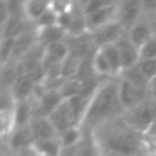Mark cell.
<instances>
[{
	"instance_id": "1",
	"label": "cell",
	"mask_w": 156,
	"mask_h": 156,
	"mask_svg": "<svg viewBox=\"0 0 156 156\" xmlns=\"http://www.w3.org/2000/svg\"><path fill=\"white\" fill-rule=\"evenodd\" d=\"M95 144L100 156H150L144 133L130 127L122 116L98 127Z\"/></svg>"
},
{
	"instance_id": "27",
	"label": "cell",
	"mask_w": 156,
	"mask_h": 156,
	"mask_svg": "<svg viewBox=\"0 0 156 156\" xmlns=\"http://www.w3.org/2000/svg\"><path fill=\"white\" fill-rule=\"evenodd\" d=\"M139 54H140V60L156 58V34L139 48Z\"/></svg>"
},
{
	"instance_id": "25",
	"label": "cell",
	"mask_w": 156,
	"mask_h": 156,
	"mask_svg": "<svg viewBox=\"0 0 156 156\" xmlns=\"http://www.w3.org/2000/svg\"><path fill=\"white\" fill-rule=\"evenodd\" d=\"M13 129H15L13 108L0 111V138L9 136Z\"/></svg>"
},
{
	"instance_id": "34",
	"label": "cell",
	"mask_w": 156,
	"mask_h": 156,
	"mask_svg": "<svg viewBox=\"0 0 156 156\" xmlns=\"http://www.w3.org/2000/svg\"><path fill=\"white\" fill-rule=\"evenodd\" d=\"M149 89H156V78H154V79L149 83Z\"/></svg>"
},
{
	"instance_id": "10",
	"label": "cell",
	"mask_w": 156,
	"mask_h": 156,
	"mask_svg": "<svg viewBox=\"0 0 156 156\" xmlns=\"http://www.w3.org/2000/svg\"><path fill=\"white\" fill-rule=\"evenodd\" d=\"M68 56H69V49H68L66 40L49 44V45L44 46L41 66L46 71L48 68H50L55 65L62 63Z\"/></svg>"
},
{
	"instance_id": "15",
	"label": "cell",
	"mask_w": 156,
	"mask_h": 156,
	"mask_svg": "<svg viewBox=\"0 0 156 156\" xmlns=\"http://www.w3.org/2000/svg\"><path fill=\"white\" fill-rule=\"evenodd\" d=\"M34 108H35V105L33 102V99L16 101L13 106L15 128L29 126L30 121L34 117Z\"/></svg>"
},
{
	"instance_id": "35",
	"label": "cell",
	"mask_w": 156,
	"mask_h": 156,
	"mask_svg": "<svg viewBox=\"0 0 156 156\" xmlns=\"http://www.w3.org/2000/svg\"><path fill=\"white\" fill-rule=\"evenodd\" d=\"M2 156H16L15 154H6V155H2Z\"/></svg>"
},
{
	"instance_id": "8",
	"label": "cell",
	"mask_w": 156,
	"mask_h": 156,
	"mask_svg": "<svg viewBox=\"0 0 156 156\" xmlns=\"http://www.w3.org/2000/svg\"><path fill=\"white\" fill-rule=\"evenodd\" d=\"M156 34L155 27L152 22L149 20L147 15H144L139 21H136L128 30H127V37L128 39L136 46L140 48L144 45L150 38H152Z\"/></svg>"
},
{
	"instance_id": "31",
	"label": "cell",
	"mask_w": 156,
	"mask_h": 156,
	"mask_svg": "<svg viewBox=\"0 0 156 156\" xmlns=\"http://www.w3.org/2000/svg\"><path fill=\"white\" fill-rule=\"evenodd\" d=\"M10 18L9 9H7V1H0V28L7 22Z\"/></svg>"
},
{
	"instance_id": "13",
	"label": "cell",
	"mask_w": 156,
	"mask_h": 156,
	"mask_svg": "<svg viewBox=\"0 0 156 156\" xmlns=\"http://www.w3.org/2000/svg\"><path fill=\"white\" fill-rule=\"evenodd\" d=\"M35 85H37V83L32 79V77L29 74L17 76L13 79L12 85L10 88V91H11V95H12L15 102L21 101V100L32 99Z\"/></svg>"
},
{
	"instance_id": "14",
	"label": "cell",
	"mask_w": 156,
	"mask_h": 156,
	"mask_svg": "<svg viewBox=\"0 0 156 156\" xmlns=\"http://www.w3.org/2000/svg\"><path fill=\"white\" fill-rule=\"evenodd\" d=\"M37 30V27L33 22L27 18H9L7 22L1 27L2 38H17L24 33Z\"/></svg>"
},
{
	"instance_id": "18",
	"label": "cell",
	"mask_w": 156,
	"mask_h": 156,
	"mask_svg": "<svg viewBox=\"0 0 156 156\" xmlns=\"http://www.w3.org/2000/svg\"><path fill=\"white\" fill-rule=\"evenodd\" d=\"M32 149L39 156H62V146L58 138L34 140Z\"/></svg>"
},
{
	"instance_id": "19",
	"label": "cell",
	"mask_w": 156,
	"mask_h": 156,
	"mask_svg": "<svg viewBox=\"0 0 156 156\" xmlns=\"http://www.w3.org/2000/svg\"><path fill=\"white\" fill-rule=\"evenodd\" d=\"M37 34H38V41L43 46L66 40V38H67V32L57 24L52 26V27H48V28L37 29Z\"/></svg>"
},
{
	"instance_id": "11",
	"label": "cell",
	"mask_w": 156,
	"mask_h": 156,
	"mask_svg": "<svg viewBox=\"0 0 156 156\" xmlns=\"http://www.w3.org/2000/svg\"><path fill=\"white\" fill-rule=\"evenodd\" d=\"M117 49L119 52L121 57V66H122V72L136 66L140 61V54H139V48H136L127 35H124L122 39H119L117 43ZM122 74V73H121Z\"/></svg>"
},
{
	"instance_id": "7",
	"label": "cell",
	"mask_w": 156,
	"mask_h": 156,
	"mask_svg": "<svg viewBox=\"0 0 156 156\" xmlns=\"http://www.w3.org/2000/svg\"><path fill=\"white\" fill-rule=\"evenodd\" d=\"M147 96H149V90L140 89L134 84H132L130 82L119 78V100L124 108V112L127 110L135 107Z\"/></svg>"
},
{
	"instance_id": "20",
	"label": "cell",
	"mask_w": 156,
	"mask_h": 156,
	"mask_svg": "<svg viewBox=\"0 0 156 156\" xmlns=\"http://www.w3.org/2000/svg\"><path fill=\"white\" fill-rule=\"evenodd\" d=\"M91 67L94 73L96 74V77H102L104 79L106 78H115L111 66L107 61V58L105 57L104 52L101 51V49H96L91 56Z\"/></svg>"
},
{
	"instance_id": "32",
	"label": "cell",
	"mask_w": 156,
	"mask_h": 156,
	"mask_svg": "<svg viewBox=\"0 0 156 156\" xmlns=\"http://www.w3.org/2000/svg\"><path fill=\"white\" fill-rule=\"evenodd\" d=\"M15 155H16V156H37L35 151H34L32 147L24 149V150H22V151H20V152H17V154H15Z\"/></svg>"
},
{
	"instance_id": "2",
	"label": "cell",
	"mask_w": 156,
	"mask_h": 156,
	"mask_svg": "<svg viewBox=\"0 0 156 156\" xmlns=\"http://www.w3.org/2000/svg\"><path fill=\"white\" fill-rule=\"evenodd\" d=\"M123 113L124 108L119 100V78H106L100 80L89 98L82 124L99 127Z\"/></svg>"
},
{
	"instance_id": "17",
	"label": "cell",
	"mask_w": 156,
	"mask_h": 156,
	"mask_svg": "<svg viewBox=\"0 0 156 156\" xmlns=\"http://www.w3.org/2000/svg\"><path fill=\"white\" fill-rule=\"evenodd\" d=\"M38 43V34L37 30H32L28 33H24L17 38H15L13 41V60H20L23 57L35 44Z\"/></svg>"
},
{
	"instance_id": "12",
	"label": "cell",
	"mask_w": 156,
	"mask_h": 156,
	"mask_svg": "<svg viewBox=\"0 0 156 156\" xmlns=\"http://www.w3.org/2000/svg\"><path fill=\"white\" fill-rule=\"evenodd\" d=\"M33 143H34V138H33L29 126L15 128L11 132V134L7 136L9 150L13 151L15 154H17L24 149L32 147Z\"/></svg>"
},
{
	"instance_id": "5",
	"label": "cell",
	"mask_w": 156,
	"mask_h": 156,
	"mask_svg": "<svg viewBox=\"0 0 156 156\" xmlns=\"http://www.w3.org/2000/svg\"><path fill=\"white\" fill-rule=\"evenodd\" d=\"M85 18L89 32H93L110 22L118 21V2L108 1L99 10L85 15Z\"/></svg>"
},
{
	"instance_id": "37",
	"label": "cell",
	"mask_w": 156,
	"mask_h": 156,
	"mask_svg": "<svg viewBox=\"0 0 156 156\" xmlns=\"http://www.w3.org/2000/svg\"><path fill=\"white\" fill-rule=\"evenodd\" d=\"M37 156H39V155H37Z\"/></svg>"
},
{
	"instance_id": "3",
	"label": "cell",
	"mask_w": 156,
	"mask_h": 156,
	"mask_svg": "<svg viewBox=\"0 0 156 156\" xmlns=\"http://www.w3.org/2000/svg\"><path fill=\"white\" fill-rule=\"evenodd\" d=\"M122 117L130 127L141 133H145L156 121V101L147 96L135 107L127 110Z\"/></svg>"
},
{
	"instance_id": "9",
	"label": "cell",
	"mask_w": 156,
	"mask_h": 156,
	"mask_svg": "<svg viewBox=\"0 0 156 156\" xmlns=\"http://www.w3.org/2000/svg\"><path fill=\"white\" fill-rule=\"evenodd\" d=\"M143 16V1L128 0L118 2V21L123 24L126 30H128Z\"/></svg>"
},
{
	"instance_id": "24",
	"label": "cell",
	"mask_w": 156,
	"mask_h": 156,
	"mask_svg": "<svg viewBox=\"0 0 156 156\" xmlns=\"http://www.w3.org/2000/svg\"><path fill=\"white\" fill-rule=\"evenodd\" d=\"M13 41L12 38H2L0 41V68H4L6 65L13 60Z\"/></svg>"
},
{
	"instance_id": "26",
	"label": "cell",
	"mask_w": 156,
	"mask_h": 156,
	"mask_svg": "<svg viewBox=\"0 0 156 156\" xmlns=\"http://www.w3.org/2000/svg\"><path fill=\"white\" fill-rule=\"evenodd\" d=\"M57 13L49 6V9L37 20L35 22V27L37 29H41V28H48V27H52L57 24Z\"/></svg>"
},
{
	"instance_id": "16",
	"label": "cell",
	"mask_w": 156,
	"mask_h": 156,
	"mask_svg": "<svg viewBox=\"0 0 156 156\" xmlns=\"http://www.w3.org/2000/svg\"><path fill=\"white\" fill-rule=\"evenodd\" d=\"M29 128L34 140L57 138L58 135L49 117H34L29 123Z\"/></svg>"
},
{
	"instance_id": "29",
	"label": "cell",
	"mask_w": 156,
	"mask_h": 156,
	"mask_svg": "<svg viewBox=\"0 0 156 156\" xmlns=\"http://www.w3.org/2000/svg\"><path fill=\"white\" fill-rule=\"evenodd\" d=\"M10 18H27L24 12V1H7Z\"/></svg>"
},
{
	"instance_id": "36",
	"label": "cell",
	"mask_w": 156,
	"mask_h": 156,
	"mask_svg": "<svg viewBox=\"0 0 156 156\" xmlns=\"http://www.w3.org/2000/svg\"><path fill=\"white\" fill-rule=\"evenodd\" d=\"M1 39H2V32H1V28H0V41H1Z\"/></svg>"
},
{
	"instance_id": "38",
	"label": "cell",
	"mask_w": 156,
	"mask_h": 156,
	"mask_svg": "<svg viewBox=\"0 0 156 156\" xmlns=\"http://www.w3.org/2000/svg\"><path fill=\"white\" fill-rule=\"evenodd\" d=\"M155 16H156V13H155Z\"/></svg>"
},
{
	"instance_id": "4",
	"label": "cell",
	"mask_w": 156,
	"mask_h": 156,
	"mask_svg": "<svg viewBox=\"0 0 156 156\" xmlns=\"http://www.w3.org/2000/svg\"><path fill=\"white\" fill-rule=\"evenodd\" d=\"M89 33L91 35L93 43L96 49L110 45V44H116L119 39L127 35V30L119 21L110 22Z\"/></svg>"
},
{
	"instance_id": "22",
	"label": "cell",
	"mask_w": 156,
	"mask_h": 156,
	"mask_svg": "<svg viewBox=\"0 0 156 156\" xmlns=\"http://www.w3.org/2000/svg\"><path fill=\"white\" fill-rule=\"evenodd\" d=\"M49 6H50V1H43V0L24 1V12L27 20L35 24L37 20L49 9Z\"/></svg>"
},
{
	"instance_id": "30",
	"label": "cell",
	"mask_w": 156,
	"mask_h": 156,
	"mask_svg": "<svg viewBox=\"0 0 156 156\" xmlns=\"http://www.w3.org/2000/svg\"><path fill=\"white\" fill-rule=\"evenodd\" d=\"M15 106V100L11 95L10 89H0V111L12 110Z\"/></svg>"
},
{
	"instance_id": "33",
	"label": "cell",
	"mask_w": 156,
	"mask_h": 156,
	"mask_svg": "<svg viewBox=\"0 0 156 156\" xmlns=\"http://www.w3.org/2000/svg\"><path fill=\"white\" fill-rule=\"evenodd\" d=\"M149 96L154 101H156V89H149Z\"/></svg>"
},
{
	"instance_id": "6",
	"label": "cell",
	"mask_w": 156,
	"mask_h": 156,
	"mask_svg": "<svg viewBox=\"0 0 156 156\" xmlns=\"http://www.w3.org/2000/svg\"><path fill=\"white\" fill-rule=\"evenodd\" d=\"M49 119L54 124L57 134L63 132L67 128L74 127V126H80L79 121L77 119L74 112L72 111L68 101L66 99L62 100V102L49 115Z\"/></svg>"
},
{
	"instance_id": "23",
	"label": "cell",
	"mask_w": 156,
	"mask_h": 156,
	"mask_svg": "<svg viewBox=\"0 0 156 156\" xmlns=\"http://www.w3.org/2000/svg\"><path fill=\"white\" fill-rule=\"evenodd\" d=\"M99 49H101L105 57L107 58V61L111 66L113 77L119 78V76L122 73V66H121V57H119L117 45L116 44H110V45H106V46H102V48H99Z\"/></svg>"
},
{
	"instance_id": "21",
	"label": "cell",
	"mask_w": 156,
	"mask_h": 156,
	"mask_svg": "<svg viewBox=\"0 0 156 156\" xmlns=\"http://www.w3.org/2000/svg\"><path fill=\"white\" fill-rule=\"evenodd\" d=\"M60 144L62 146V150L77 147L82 141V129L80 126H74L71 128L65 129L57 135Z\"/></svg>"
},
{
	"instance_id": "28",
	"label": "cell",
	"mask_w": 156,
	"mask_h": 156,
	"mask_svg": "<svg viewBox=\"0 0 156 156\" xmlns=\"http://www.w3.org/2000/svg\"><path fill=\"white\" fill-rule=\"evenodd\" d=\"M138 67L143 76L149 80V83L156 78V58L154 60H140Z\"/></svg>"
}]
</instances>
